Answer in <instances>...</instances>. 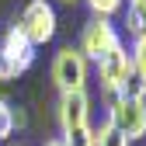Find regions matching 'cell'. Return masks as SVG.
I'll return each mask as SVG.
<instances>
[{
    "instance_id": "obj_1",
    "label": "cell",
    "mask_w": 146,
    "mask_h": 146,
    "mask_svg": "<svg viewBox=\"0 0 146 146\" xmlns=\"http://www.w3.org/2000/svg\"><path fill=\"white\" fill-rule=\"evenodd\" d=\"M35 66V45L28 42V35L11 25L7 35H4V42H0V80H17L25 70Z\"/></svg>"
},
{
    "instance_id": "obj_2",
    "label": "cell",
    "mask_w": 146,
    "mask_h": 146,
    "mask_svg": "<svg viewBox=\"0 0 146 146\" xmlns=\"http://www.w3.org/2000/svg\"><path fill=\"white\" fill-rule=\"evenodd\" d=\"M87 73H90V63L84 59L80 49L73 45H63L52 59V80L63 94H73V90H84L87 87Z\"/></svg>"
},
{
    "instance_id": "obj_3",
    "label": "cell",
    "mask_w": 146,
    "mask_h": 146,
    "mask_svg": "<svg viewBox=\"0 0 146 146\" xmlns=\"http://www.w3.org/2000/svg\"><path fill=\"white\" fill-rule=\"evenodd\" d=\"M17 28L28 35L31 45L52 42V35H56V11H52V4L49 0H28L21 17H17Z\"/></svg>"
},
{
    "instance_id": "obj_4",
    "label": "cell",
    "mask_w": 146,
    "mask_h": 146,
    "mask_svg": "<svg viewBox=\"0 0 146 146\" xmlns=\"http://www.w3.org/2000/svg\"><path fill=\"white\" fill-rule=\"evenodd\" d=\"M108 122H111L129 143L139 139V136H146V98H125V94H118L111 101Z\"/></svg>"
},
{
    "instance_id": "obj_5",
    "label": "cell",
    "mask_w": 146,
    "mask_h": 146,
    "mask_svg": "<svg viewBox=\"0 0 146 146\" xmlns=\"http://www.w3.org/2000/svg\"><path fill=\"white\" fill-rule=\"evenodd\" d=\"M118 28L111 25V17H94V21L84 25V35H80V52L87 63H98L101 56H108L115 45H118Z\"/></svg>"
},
{
    "instance_id": "obj_6",
    "label": "cell",
    "mask_w": 146,
    "mask_h": 146,
    "mask_svg": "<svg viewBox=\"0 0 146 146\" xmlns=\"http://www.w3.org/2000/svg\"><path fill=\"white\" fill-rule=\"evenodd\" d=\"M129 73H132V56H129V49H125L122 42L108 52V56L98 59V77H101V90H108V94H122V84L129 80Z\"/></svg>"
},
{
    "instance_id": "obj_7",
    "label": "cell",
    "mask_w": 146,
    "mask_h": 146,
    "mask_svg": "<svg viewBox=\"0 0 146 146\" xmlns=\"http://www.w3.org/2000/svg\"><path fill=\"white\" fill-rule=\"evenodd\" d=\"M59 125H63V132L90 125V98H87V90H73V94L59 98Z\"/></svg>"
},
{
    "instance_id": "obj_8",
    "label": "cell",
    "mask_w": 146,
    "mask_h": 146,
    "mask_svg": "<svg viewBox=\"0 0 146 146\" xmlns=\"http://www.w3.org/2000/svg\"><path fill=\"white\" fill-rule=\"evenodd\" d=\"M94 146H129V139H125L111 122H104L101 129H94Z\"/></svg>"
},
{
    "instance_id": "obj_9",
    "label": "cell",
    "mask_w": 146,
    "mask_h": 146,
    "mask_svg": "<svg viewBox=\"0 0 146 146\" xmlns=\"http://www.w3.org/2000/svg\"><path fill=\"white\" fill-rule=\"evenodd\" d=\"M63 146H94V129H90V125H80V129L63 132Z\"/></svg>"
},
{
    "instance_id": "obj_10",
    "label": "cell",
    "mask_w": 146,
    "mask_h": 146,
    "mask_svg": "<svg viewBox=\"0 0 146 146\" xmlns=\"http://www.w3.org/2000/svg\"><path fill=\"white\" fill-rule=\"evenodd\" d=\"M17 129L14 125V108L7 98H0V139H11V132Z\"/></svg>"
},
{
    "instance_id": "obj_11",
    "label": "cell",
    "mask_w": 146,
    "mask_h": 146,
    "mask_svg": "<svg viewBox=\"0 0 146 146\" xmlns=\"http://www.w3.org/2000/svg\"><path fill=\"white\" fill-rule=\"evenodd\" d=\"M132 70L146 80V31L136 35V45H132Z\"/></svg>"
},
{
    "instance_id": "obj_12",
    "label": "cell",
    "mask_w": 146,
    "mask_h": 146,
    "mask_svg": "<svg viewBox=\"0 0 146 146\" xmlns=\"http://www.w3.org/2000/svg\"><path fill=\"white\" fill-rule=\"evenodd\" d=\"M122 4L125 0H87V7L94 11V17H111V14L122 11Z\"/></svg>"
},
{
    "instance_id": "obj_13",
    "label": "cell",
    "mask_w": 146,
    "mask_h": 146,
    "mask_svg": "<svg viewBox=\"0 0 146 146\" xmlns=\"http://www.w3.org/2000/svg\"><path fill=\"white\" fill-rule=\"evenodd\" d=\"M45 146H63V139H49V143H45Z\"/></svg>"
},
{
    "instance_id": "obj_14",
    "label": "cell",
    "mask_w": 146,
    "mask_h": 146,
    "mask_svg": "<svg viewBox=\"0 0 146 146\" xmlns=\"http://www.w3.org/2000/svg\"><path fill=\"white\" fill-rule=\"evenodd\" d=\"M63 4H73V0H63Z\"/></svg>"
}]
</instances>
